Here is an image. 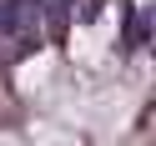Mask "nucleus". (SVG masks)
Listing matches in <instances>:
<instances>
[{
    "mask_svg": "<svg viewBox=\"0 0 156 146\" xmlns=\"http://www.w3.org/2000/svg\"><path fill=\"white\" fill-rule=\"evenodd\" d=\"M35 15H41V0H0V35L30 30Z\"/></svg>",
    "mask_w": 156,
    "mask_h": 146,
    "instance_id": "nucleus-1",
    "label": "nucleus"
}]
</instances>
